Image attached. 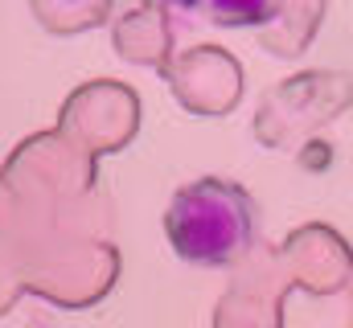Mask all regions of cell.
<instances>
[{
	"label": "cell",
	"instance_id": "obj_1",
	"mask_svg": "<svg viewBox=\"0 0 353 328\" xmlns=\"http://www.w3.org/2000/svg\"><path fill=\"white\" fill-rule=\"evenodd\" d=\"M169 243L185 263L226 267L255 238V214L243 189L226 181H197L185 185L165 214Z\"/></svg>",
	"mask_w": 353,
	"mask_h": 328
},
{
	"label": "cell",
	"instance_id": "obj_3",
	"mask_svg": "<svg viewBox=\"0 0 353 328\" xmlns=\"http://www.w3.org/2000/svg\"><path fill=\"white\" fill-rule=\"evenodd\" d=\"M169 4H176V8H197L201 0H169Z\"/></svg>",
	"mask_w": 353,
	"mask_h": 328
},
{
	"label": "cell",
	"instance_id": "obj_2",
	"mask_svg": "<svg viewBox=\"0 0 353 328\" xmlns=\"http://www.w3.org/2000/svg\"><path fill=\"white\" fill-rule=\"evenodd\" d=\"M218 25H263L279 17L275 0H205Z\"/></svg>",
	"mask_w": 353,
	"mask_h": 328
}]
</instances>
